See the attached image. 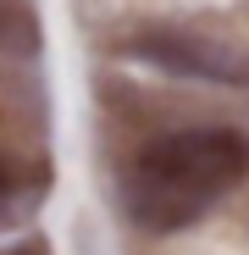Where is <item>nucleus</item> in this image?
I'll list each match as a JSON object with an SVG mask.
<instances>
[{
  "label": "nucleus",
  "mask_w": 249,
  "mask_h": 255,
  "mask_svg": "<svg viewBox=\"0 0 249 255\" xmlns=\"http://www.w3.org/2000/svg\"><path fill=\"white\" fill-rule=\"evenodd\" d=\"M0 255H50V244L45 239H17L11 250H0Z\"/></svg>",
  "instance_id": "obj_4"
},
{
  "label": "nucleus",
  "mask_w": 249,
  "mask_h": 255,
  "mask_svg": "<svg viewBox=\"0 0 249 255\" xmlns=\"http://www.w3.org/2000/svg\"><path fill=\"white\" fill-rule=\"evenodd\" d=\"M11 194H17V166H11L6 155H0V205H6Z\"/></svg>",
  "instance_id": "obj_3"
},
{
  "label": "nucleus",
  "mask_w": 249,
  "mask_h": 255,
  "mask_svg": "<svg viewBox=\"0 0 249 255\" xmlns=\"http://www.w3.org/2000/svg\"><path fill=\"white\" fill-rule=\"evenodd\" d=\"M249 178V139L238 128H177L150 139L128 178H122V211L144 233H177L199 222L211 200Z\"/></svg>",
  "instance_id": "obj_1"
},
{
  "label": "nucleus",
  "mask_w": 249,
  "mask_h": 255,
  "mask_svg": "<svg viewBox=\"0 0 249 255\" xmlns=\"http://www.w3.org/2000/svg\"><path fill=\"white\" fill-rule=\"evenodd\" d=\"M133 61H150L161 72H177V78H216V83H249V61L216 50L211 39H194V33H177V28H150V33H133L128 45Z\"/></svg>",
  "instance_id": "obj_2"
}]
</instances>
